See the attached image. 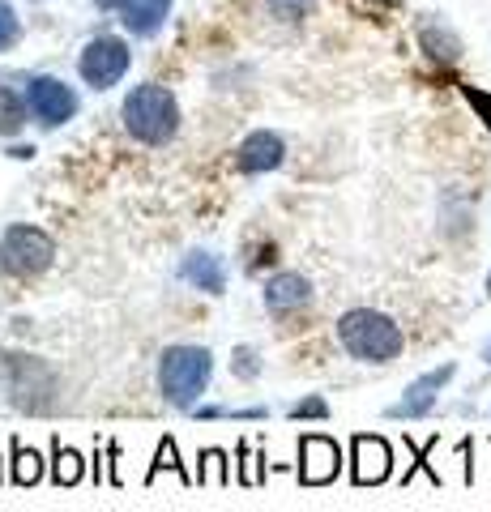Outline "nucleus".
Returning a JSON list of instances; mask_svg holds the SVG:
<instances>
[{
    "label": "nucleus",
    "instance_id": "obj_5",
    "mask_svg": "<svg viewBox=\"0 0 491 512\" xmlns=\"http://www.w3.org/2000/svg\"><path fill=\"white\" fill-rule=\"evenodd\" d=\"M133 64L129 43L116 39V35H99L82 47V60H77V73L90 90H112Z\"/></svg>",
    "mask_w": 491,
    "mask_h": 512
},
{
    "label": "nucleus",
    "instance_id": "obj_24",
    "mask_svg": "<svg viewBox=\"0 0 491 512\" xmlns=\"http://www.w3.org/2000/svg\"><path fill=\"white\" fill-rule=\"evenodd\" d=\"M265 5L282 22H299V18H308V13H312V0H265Z\"/></svg>",
    "mask_w": 491,
    "mask_h": 512
},
{
    "label": "nucleus",
    "instance_id": "obj_6",
    "mask_svg": "<svg viewBox=\"0 0 491 512\" xmlns=\"http://www.w3.org/2000/svg\"><path fill=\"white\" fill-rule=\"evenodd\" d=\"M26 107L43 128H56L77 116V94L60 82V77H30L26 82Z\"/></svg>",
    "mask_w": 491,
    "mask_h": 512
},
{
    "label": "nucleus",
    "instance_id": "obj_10",
    "mask_svg": "<svg viewBox=\"0 0 491 512\" xmlns=\"http://www.w3.org/2000/svg\"><path fill=\"white\" fill-rule=\"evenodd\" d=\"M282 158H287V141H282L278 133H248L240 141V150H235V167H240L244 175H265V171H278Z\"/></svg>",
    "mask_w": 491,
    "mask_h": 512
},
{
    "label": "nucleus",
    "instance_id": "obj_11",
    "mask_svg": "<svg viewBox=\"0 0 491 512\" xmlns=\"http://www.w3.org/2000/svg\"><path fill=\"white\" fill-rule=\"evenodd\" d=\"M265 308L274 316H287V312H299L312 303V282L304 274H274L265 282Z\"/></svg>",
    "mask_w": 491,
    "mask_h": 512
},
{
    "label": "nucleus",
    "instance_id": "obj_9",
    "mask_svg": "<svg viewBox=\"0 0 491 512\" xmlns=\"http://www.w3.org/2000/svg\"><path fill=\"white\" fill-rule=\"evenodd\" d=\"M393 474V448L380 436H355L351 440V483L355 487H380Z\"/></svg>",
    "mask_w": 491,
    "mask_h": 512
},
{
    "label": "nucleus",
    "instance_id": "obj_1",
    "mask_svg": "<svg viewBox=\"0 0 491 512\" xmlns=\"http://www.w3.org/2000/svg\"><path fill=\"white\" fill-rule=\"evenodd\" d=\"M210 376H214V355L205 346H167L158 355V393L176 410L201 406Z\"/></svg>",
    "mask_w": 491,
    "mask_h": 512
},
{
    "label": "nucleus",
    "instance_id": "obj_23",
    "mask_svg": "<svg viewBox=\"0 0 491 512\" xmlns=\"http://www.w3.org/2000/svg\"><path fill=\"white\" fill-rule=\"evenodd\" d=\"M287 414H291L295 423H304V419H316V423H321V419H329V402H325V397H316V393H312V397H304V402H295Z\"/></svg>",
    "mask_w": 491,
    "mask_h": 512
},
{
    "label": "nucleus",
    "instance_id": "obj_2",
    "mask_svg": "<svg viewBox=\"0 0 491 512\" xmlns=\"http://www.w3.org/2000/svg\"><path fill=\"white\" fill-rule=\"evenodd\" d=\"M338 342H342L346 355L359 359V363H393L402 355V346H406L398 320L376 312V308L342 312L338 316Z\"/></svg>",
    "mask_w": 491,
    "mask_h": 512
},
{
    "label": "nucleus",
    "instance_id": "obj_25",
    "mask_svg": "<svg viewBox=\"0 0 491 512\" xmlns=\"http://www.w3.org/2000/svg\"><path fill=\"white\" fill-rule=\"evenodd\" d=\"M13 43H18V13H13L5 0H0V52L13 47Z\"/></svg>",
    "mask_w": 491,
    "mask_h": 512
},
{
    "label": "nucleus",
    "instance_id": "obj_28",
    "mask_svg": "<svg viewBox=\"0 0 491 512\" xmlns=\"http://www.w3.org/2000/svg\"><path fill=\"white\" fill-rule=\"evenodd\" d=\"M94 5H99V9H116L120 0H94Z\"/></svg>",
    "mask_w": 491,
    "mask_h": 512
},
{
    "label": "nucleus",
    "instance_id": "obj_8",
    "mask_svg": "<svg viewBox=\"0 0 491 512\" xmlns=\"http://www.w3.org/2000/svg\"><path fill=\"white\" fill-rule=\"evenodd\" d=\"M453 372H457L453 363H440V367H432V372H423L419 380H410L406 393H402V402L389 406V419H423V414H432L436 397L453 380Z\"/></svg>",
    "mask_w": 491,
    "mask_h": 512
},
{
    "label": "nucleus",
    "instance_id": "obj_14",
    "mask_svg": "<svg viewBox=\"0 0 491 512\" xmlns=\"http://www.w3.org/2000/svg\"><path fill=\"white\" fill-rule=\"evenodd\" d=\"M9 478H13V487H35L43 478V457L35 448H26L18 436L9 440Z\"/></svg>",
    "mask_w": 491,
    "mask_h": 512
},
{
    "label": "nucleus",
    "instance_id": "obj_22",
    "mask_svg": "<svg viewBox=\"0 0 491 512\" xmlns=\"http://www.w3.org/2000/svg\"><path fill=\"white\" fill-rule=\"evenodd\" d=\"M231 372L240 376V380H257V372H261L257 350H252V346H235V355H231Z\"/></svg>",
    "mask_w": 491,
    "mask_h": 512
},
{
    "label": "nucleus",
    "instance_id": "obj_4",
    "mask_svg": "<svg viewBox=\"0 0 491 512\" xmlns=\"http://www.w3.org/2000/svg\"><path fill=\"white\" fill-rule=\"evenodd\" d=\"M52 261H56V244H52L47 231L26 227V222H13V227L0 235V269H5V274L35 278Z\"/></svg>",
    "mask_w": 491,
    "mask_h": 512
},
{
    "label": "nucleus",
    "instance_id": "obj_26",
    "mask_svg": "<svg viewBox=\"0 0 491 512\" xmlns=\"http://www.w3.org/2000/svg\"><path fill=\"white\" fill-rule=\"evenodd\" d=\"M466 99H470L474 107H483L487 116H491V94H474V90H466Z\"/></svg>",
    "mask_w": 491,
    "mask_h": 512
},
{
    "label": "nucleus",
    "instance_id": "obj_3",
    "mask_svg": "<svg viewBox=\"0 0 491 512\" xmlns=\"http://www.w3.org/2000/svg\"><path fill=\"white\" fill-rule=\"evenodd\" d=\"M120 120L137 141H146V146H167L180 128V103L167 86L146 82V86L129 90V99L120 107Z\"/></svg>",
    "mask_w": 491,
    "mask_h": 512
},
{
    "label": "nucleus",
    "instance_id": "obj_27",
    "mask_svg": "<svg viewBox=\"0 0 491 512\" xmlns=\"http://www.w3.org/2000/svg\"><path fill=\"white\" fill-rule=\"evenodd\" d=\"M483 363H487V367H491V338H487V342H483Z\"/></svg>",
    "mask_w": 491,
    "mask_h": 512
},
{
    "label": "nucleus",
    "instance_id": "obj_21",
    "mask_svg": "<svg viewBox=\"0 0 491 512\" xmlns=\"http://www.w3.org/2000/svg\"><path fill=\"white\" fill-rule=\"evenodd\" d=\"M235 453H240V466H235V470H240V483H244V487H257L261 478L269 474V466H265V453H261V457H252L248 440H240V448H235Z\"/></svg>",
    "mask_w": 491,
    "mask_h": 512
},
{
    "label": "nucleus",
    "instance_id": "obj_30",
    "mask_svg": "<svg viewBox=\"0 0 491 512\" xmlns=\"http://www.w3.org/2000/svg\"><path fill=\"white\" fill-rule=\"evenodd\" d=\"M487 295H491V278H487Z\"/></svg>",
    "mask_w": 491,
    "mask_h": 512
},
{
    "label": "nucleus",
    "instance_id": "obj_29",
    "mask_svg": "<svg viewBox=\"0 0 491 512\" xmlns=\"http://www.w3.org/2000/svg\"><path fill=\"white\" fill-rule=\"evenodd\" d=\"M376 5H402V0H376Z\"/></svg>",
    "mask_w": 491,
    "mask_h": 512
},
{
    "label": "nucleus",
    "instance_id": "obj_18",
    "mask_svg": "<svg viewBox=\"0 0 491 512\" xmlns=\"http://www.w3.org/2000/svg\"><path fill=\"white\" fill-rule=\"evenodd\" d=\"M402 444L410 448V453H415V466H410L406 474H402V483H410V478H415V474H427V478H432V483L440 487V483H445V478H440L436 474V466H432V453H436V444H440V436H432V440H423V444H415V440H410V436H402Z\"/></svg>",
    "mask_w": 491,
    "mask_h": 512
},
{
    "label": "nucleus",
    "instance_id": "obj_17",
    "mask_svg": "<svg viewBox=\"0 0 491 512\" xmlns=\"http://www.w3.org/2000/svg\"><path fill=\"white\" fill-rule=\"evenodd\" d=\"M419 39H423V52L432 56V60H445V64H457V60H462V43H457L445 26L423 22V26H419Z\"/></svg>",
    "mask_w": 491,
    "mask_h": 512
},
{
    "label": "nucleus",
    "instance_id": "obj_19",
    "mask_svg": "<svg viewBox=\"0 0 491 512\" xmlns=\"http://www.w3.org/2000/svg\"><path fill=\"white\" fill-rule=\"evenodd\" d=\"M197 483H214V487H227L231 483V461H227L223 448H205V453H201Z\"/></svg>",
    "mask_w": 491,
    "mask_h": 512
},
{
    "label": "nucleus",
    "instance_id": "obj_7",
    "mask_svg": "<svg viewBox=\"0 0 491 512\" xmlns=\"http://www.w3.org/2000/svg\"><path fill=\"white\" fill-rule=\"evenodd\" d=\"M299 483L304 487H325V483H334V478L342 474V448L338 440H329V436H316V431H304L299 436Z\"/></svg>",
    "mask_w": 491,
    "mask_h": 512
},
{
    "label": "nucleus",
    "instance_id": "obj_16",
    "mask_svg": "<svg viewBox=\"0 0 491 512\" xmlns=\"http://www.w3.org/2000/svg\"><path fill=\"white\" fill-rule=\"evenodd\" d=\"M86 478V457L77 448L60 444V436L52 440V483L56 487H77Z\"/></svg>",
    "mask_w": 491,
    "mask_h": 512
},
{
    "label": "nucleus",
    "instance_id": "obj_13",
    "mask_svg": "<svg viewBox=\"0 0 491 512\" xmlns=\"http://www.w3.org/2000/svg\"><path fill=\"white\" fill-rule=\"evenodd\" d=\"M171 0H120V22L129 35H154L167 22Z\"/></svg>",
    "mask_w": 491,
    "mask_h": 512
},
{
    "label": "nucleus",
    "instance_id": "obj_12",
    "mask_svg": "<svg viewBox=\"0 0 491 512\" xmlns=\"http://www.w3.org/2000/svg\"><path fill=\"white\" fill-rule=\"evenodd\" d=\"M180 278L188 286H197V291H205V295H223L227 291L223 256H214V252H188L180 261Z\"/></svg>",
    "mask_w": 491,
    "mask_h": 512
},
{
    "label": "nucleus",
    "instance_id": "obj_20",
    "mask_svg": "<svg viewBox=\"0 0 491 512\" xmlns=\"http://www.w3.org/2000/svg\"><path fill=\"white\" fill-rule=\"evenodd\" d=\"M26 99H18L13 90L0 86V137H9V133H18L22 120H26Z\"/></svg>",
    "mask_w": 491,
    "mask_h": 512
},
{
    "label": "nucleus",
    "instance_id": "obj_15",
    "mask_svg": "<svg viewBox=\"0 0 491 512\" xmlns=\"http://www.w3.org/2000/svg\"><path fill=\"white\" fill-rule=\"evenodd\" d=\"M163 470L176 474L184 487H197V474H193V470H188L184 461H180V448H176V440H171V436H163V440H158V448H154V461H150V470H146V487H150V483H154V478L163 474Z\"/></svg>",
    "mask_w": 491,
    "mask_h": 512
},
{
    "label": "nucleus",
    "instance_id": "obj_31",
    "mask_svg": "<svg viewBox=\"0 0 491 512\" xmlns=\"http://www.w3.org/2000/svg\"><path fill=\"white\" fill-rule=\"evenodd\" d=\"M0 478H5V474H0Z\"/></svg>",
    "mask_w": 491,
    "mask_h": 512
}]
</instances>
